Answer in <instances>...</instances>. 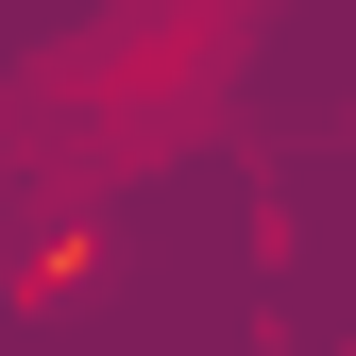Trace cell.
I'll return each instance as SVG.
<instances>
[{
  "instance_id": "1",
  "label": "cell",
  "mask_w": 356,
  "mask_h": 356,
  "mask_svg": "<svg viewBox=\"0 0 356 356\" xmlns=\"http://www.w3.org/2000/svg\"><path fill=\"white\" fill-rule=\"evenodd\" d=\"M204 17H238V34H254V17H272V0H204Z\"/></svg>"
}]
</instances>
